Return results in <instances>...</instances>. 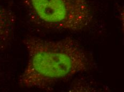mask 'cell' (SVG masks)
Segmentation results:
<instances>
[{"mask_svg": "<svg viewBox=\"0 0 124 92\" xmlns=\"http://www.w3.org/2000/svg\"><path fill=\"white\" fill-rule=\"evenodd\" d=\"M27 62L19 84L27 88L50 89L55 84L89 70L93 62L80 43L71 37L57 40L24 39Z\"/></svg>", "mask_w": 124, "mask_h": 92, "instance_id": "1", "label": "cell"}, {"mask_svg": "<svg viewBox=\"0 0 124 92\" xmlns=\"http://www.w3.org/2000/svg\"><path fill=\"white\" fill-rule=\"evenodd\" d=\"M120 21L121 23V26H122V29L124 36V7L121 9L120 13Z\"/></svg>", "mask_w": 124, "mask_h": 92, "instance_id": "4", "label": "cell"}, {"mask_svg": "<svg viewBox=\"0 0 124 92\" xmlns=\"http://www.w3.org/2000/svg\"><path fill=\"white\" fill-rule=\"evenodd\" d=\"M31 22L41 28L78 32L89 27L94 13L88 0H20Z\"/></svg>", "mask_w": 124, "mask_h": 92, "instance_id": "2", "label": "cell"}, {"mask_svg": "<svg viewBox=\"0 0 124 92\" xmlns=\"http://www.w3.org/2000/svg\"><path fill=\"white\" fill-rule=\"evenodd\" d=\"M15 18L10 10L0 2V48L11 41L15 30Z\"/></svg>", "mask_w": 124, "mask_h": 92, "instance_id": "3", "label": "cell"}]
</instances>
